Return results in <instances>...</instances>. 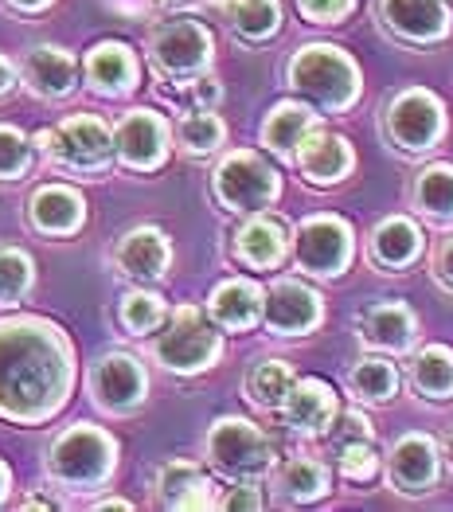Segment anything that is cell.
I'll return each instance as SVG.
<instances>
[{"mask_svg": "<svg viewBox=\"0 0 453 512\" xmlns=\"http://www.w3.org/2000/svg\"><path fill=\"white\" fill-rule=\"evenodd\" d=\"M8 493H12V470L0 462V505L8 501Z\"/></svg>", "mask_w": 453, "mask_h": 512, "instance_id": "cell-47", "label": "cell"}, {"mask_svg": "<svg viewBox=\"0 0 453 512\" xmlns=\"http://www.w3.org/2000/svg\"><path fill=\"white\" fill-rule=\"evenodd\" d=\"M172 145L192 157V161H204L211 153H219L227 145V122L215 114V110H184L172 126Z\"/></svg>", "mask_w": 453, "mask_h": 512, "instance_id": "cell-30", "label": "cell"}, {"mask_svg": "<svg viewBox=\"0 0 453 512\" xmlns=\"http://www.w3.org/2000/svg\"><path fill=\"white\" fill-rule=\"evenodd\" d=\"M289 251H293V266L301 274L332 282L352 266V251H356L352 223L332 212L309 215V219L297 223V231L289 239Z\"/></svg>", "mask_w": 453, "mask_h": 512, "instance_id": "cell-9", "label": "cell"}, {"mask_svg": "<svg viewBox=\"0 0 453 512\" xmlns=\"http://www.w3.org/2000/svg\"><path fill=\"white\" fill-rule=\"evenodd\" d=\"M36 141L20 126H4L0 122V184H16L36 169Z\"/></svg>", "mask_w": 453, "mask_h": 512, "instance_id": "cell-37", "label": "cell"}, {"mask_svg": "<svg viewBox=\"0 0 453 512\" xmlns=\"http://www.w3.org/2000/svg\"><path fill=\"white\" fill-rule=\"evenodd\" d=\"M168 317V301L153 290V286H133L125 290L118 301V325L129 337H149L161 329V321Z\"/></svg>", "mask_w": 453, "mask_h": 512, "instance_id": "cell-35", "label": "cell"}, {"mask_svg": "<svg viewBox=\"0 0 453 512\" xmlns=\"http://www.w3.org/2000/svg\"><path fill=\"white\" fill-rule=\"evenodd\" d=\"M442 477V454L430 434H403L387 450V481L403 497H426L438 489Z\"/></svg>", "mask_w": 453, "mask_h": 512, "instance_id": "cell-15", "label": "cell"}, {"mask_svg": "<svg viewBox=\"0 0 453 512\" xmlns=\"http://www.w3.org/2000/svg\"><path fill=\"white\" fill-rule=\"evenodd\" d=\"M20 83L43 102H63L79 86V59L59 43H36L20 59Z\"/></svg>", "mask_w": 453, "mask_h": 512, "instance_id": "cell-19", "label": "cell"}, {"mask_svg": "<svg viewBox=\"0 0 453 512\" xmlns=\"http://www.w3.org/2000/svg\"><path fill=\"white\" fill-rule=\"evenodd\" d=\"M43 473L55 489L98 493L118 473V438L94 423H75L59 430L43 454Z\"/></svg>", "mask_w": 453, "mask_h": 512, "instance_id": "cell-3", "label": "cell"}, {"mask_svg": "<svg viewBox=\"0 0 453 512\" xmlns=\"http://www.w3.org/2000/svg\"><path fill=\"white\" fill-rule=\"evenodd\" d=\"M75 391V344L47 317H0V419L40 427Z\"/></svg>", "mask_w": 453, "mask_h": 512, "instance_id": "cell-1", "label": "cell"}, {"mask_svg": "<svg viewBox=\"0 0 453 512\" xmlns=\"http://www.w3.org/2000/svg\"><path fill=\"white\" fill-rule=\"evenodd\" d=\"M211 196L235 215L270 212L282 200V176L258 149H231L211 172Z\"/></svg>", "mask_w": 453, "mask_h": 512, "instance_id": "cell-8", "label": "cell"}, {"mask_svg": "<svg viewBox=\"0 0 453 512\" xmlns=\"http://www.w3.org/2000/svg\"><path fill=\"white\" fill-rule=\"evenodd\" d=\"M274 489L286 505H313L332 493V473L313 454H293L282 466H274Z\"/></svg>", "mask_w": 453, "mask_h": 512, "instance_id": "cell-28", "label": "cell"}, {"mask_svg": "<svg viewBox=\"0 0 453 512\" xmlns=\"http://www.w3.org/2000/svg\"><path fill=\"white\" fill-rule=\"evenodd\" d=\"M184 90V102H188V110H215L219 102H223V83L207 71L200 79H192V83L180 86Z\"/></svg>", "mask_w": 453, "mask_h": 512, "instance_id": "cell-42", "label": "cell"}, {"mask_svg": "<svg viewBox=\"0 0 453 512\" xmlns=\"http://www.w3.org/2000/svg\"><path fill=\"white\" fill-rule=\"evenodd\" d=\"M114 270L133 286H157L165 282L172 270V239L153 223H137L118 235L114 251H110Z\"/></svg>", "mask_w": 453, "mask_h": 512, "instance_id": "cell-14", "label": "cell"}, {"mask_svg": "<svg viewBox=\"0 0 453 512\" xmlns=\"http://www.w3.org/2000/svg\"><path fill=\"white\" fill-rule=\"evenodd\" d=\"M16 86H20V71H16V63H12L8 55H0V98H8Z\"/></svg>", "mask_w": 453, "mask_h": 512, "instance_id": "cell-44", "label": "cell"}, {"mask_svg": "<svg viewBox=\"0 0 453 512\" xmlns=\"http://www.w3.org/2000/svg\"><path fill=\"white\" fill-rule=\"evenodd\" d=\"M28 227L47 239H71L86 227V200L71 184H40L28 200Z\"/></svg>", "mask_w": 453, "mask_h": 512, "instance_id": "cell-23", "label": "cell"}, {"mask_svg": "<svg viewBox=\"0 0 453 512\" xmlns=\"http://www.w3.org/2000/svg\"><path fill=\"white\" fill-rule=\"evenodd\" d=\"M289 165H297V172L317 188H336L356 172V149L348 145V137L325 126H313L293 149Z\"/></svg>", "mask_w": 453, "mask_h": 512, "instance_id": "cell-17", "label": "cell"}, {"mask_svg": "<svg viewBox=\"0 0 453 512\" xmlns=\"http://www.w3.org/2000/svg\"><path fill=\"white\" fill-rule=\"evenodd\" d=\"M86 391H90V403L102 411V415H133L145 407L149 399V372L137 356L129 352H106L90 364V376H86Z\"/></svg>", "mask_w": 453, "mask_h": 512, "instance_id": "cell-11", "label": "cell"}, {"mask_svg": "<svg viewBox=\"0 0 453 512\" xmlns=\"http://www.w3.org/2000/svg\"><path fill=\"white\" fill-rule=\"evenodd\" d=\"M145 51H149V63H153L157 79H165L168 86H184L211 71L215 36H211L207 24L192 20V16H172V20H161L149 32Z\"/></svg>", "mask_w": 453, "mask_h": 512, "instance_id": "cell-7", "label": "cell"}, {"mask_svg": "<svg viewBox=\"0 0 453 512\" xmlns=\"http://www.w3.org/2000/svg\"><path fill=\"white\" fill-rule=\"evenodd\" d=\"M383 133L399 153H430L446 137V106L434 90L407 86L383 106Z\"/></svg>", "mask_w": 453, "mask_h": 512, "instance_id": "cell-10", "label": "cell"}, {"mask_svg": "<svg viewBox=\"0 0 453 512\" xmlns=\"http://www.w3.org/2000/svg\"><path fill=\"white\" fill-rule=\"evenodd\" d=\"M86 90L98 98H129L141 86V59L122 40H102L83 59Z\"/></svg>", "mask_w": 453, "mask_h": 512, "instance_id": "cell-18", "label": "cell"}, {"mask_svg": "<svg viewBox=\"0 0 453 512\" xmlns=\"http://www.w3.org/2000/svg\"><path fill=\"white\" fill-rule=\"evenodd\" d=\"M172 153V126L165 114L137 106L114 126V161L133 172H157Z\"/></svg>", "mask_w": 453, "mask_h": 512, "instance_id": "cell-12", "label": "cell"}, {"mask_svg": "<svg viewBox=\"0 0 453 512\" xmlns=\"http://www.w3.org/2000/svg\"><path fill=\"white\" fill-rule=\"evenodd\" d=\"M411 204L418 215H426L430 223H453V165L450 161H434L418 172L411 188Z\"/></svg>", "mask_w": 453, "mask_h": 512, "instance_id": "cell-32", "label": "cell"}, {"mask_svg": "<svg viewBox=\"0 0 453 512\" xmlns=\"http://www.w3.org/2000/svg\"><path fill=\"white\" fill-rule=\"evenodd\" d=\"M36 290V262L20 247H0V305H20Z\"/></svg>", "mask_w": 453, "mask_h": 512, "instance_id": "cell-36", "label": "cell"}, {"mask_svg": "<svg viewBox=\"0 0 453 512\" xmlns=\"http://www.w3.org/2000/svg\"><path fill=\"white\" fill-rule=\"evenodd\" d=\"M329 446H348V442H371V419L364 411L348 407V411H336V419L329 423V430L321 434Z\"/></svg>", "mask_w": 453, "mask_h": 512, "instance_id": "cell-39", "label": "cell"}, {"mask_svg": "<svg viewBox=\"0 0 453 512\" xmlns=\"http://www.w3.org/2000/svg\"><path fill=\"white\" fill-rule=\"evenodd\" d=\"M336 411H340V395L325 380H317V376L293 380V387L282 399V407H278L286 430L297 434V438H321L332 419H336Z\"/></svg>", "mask_w": 453, "mask_h": 512, "instance_id": "cell-21", "label": "cell"}, {"mask_svg": "<svg viewBox=\"0 0 453 512\" xmlns=\"http://www.w3.org/2000/svg\"><path fill=\"white\" fill-rule=\"evenodd\" d=\"M407 380H411L414 395H422L430 403L453 399V348H446V344L418 348L407 364Z\"/></svg>", "mask_w": 453, "mask_h": 512, "instance_id": "cell-29", "label": "cell"}, {"mask_svg": "<svg viewBox=\"0 0 453 512\" xmlns=\"http://www.w3.org/2000/svg\"><path fill=\"white\" fill-rule=\"evenodd\" d=\"M356 0H297V12L309 24H340L344 16H352Z\"/></svg>", "mask_w": 453, "mask_h": 512, "instance_id": "cell-41", "label": "cell"}, {"mask_svg": "<svg viewBox=\"0 0 453 512\" xmlns=\"http://www.w3.org/2000/svg\"><path fill=\"white\" fill-rule=\"evenodd\" d=\"M379 24L399 43L426 47L442 43L453 32V16L446 0H379Z\"/></svg>", "mask_w": 453, "mask_h": 512, "instance_id": "cell-16", "label": "cell"}, {"mask_svg": "<svg viewBox=\"0 0 453 512\" xmlns=\"http://www.w3.org/2000/svg\"><path fill=\"white\" fill-rule=\"evenodd\" d=\"M20 509H51V501H43V497H28Z\"/></svg>", "mask_w": 453, "mask_h": 512, "instance_id": "cell-49", "label": "cell"}, {"mask_svg": "<svg viewBox=\"0 0 453 512\" xmlns=\"http://www.w3.org/2000/svg\"><path fill=\"white\" fill-rule=\"evenodd\" d=\"M286 86L317 114H348L364 94V75H360V63L344 47L305 43L289 55Z\"/></svg>", "mask_w": 453, "mask_h": 512, "instance_id": "cell-2", "label": "cell"}, {"mask_svg": "<svg viewBox=\"0 0 453 512\" xmlns=\"http://www.w3.org/2000/svg\"><path fill=\"white\" fill-rule=\"evenodd\" d=\"M262 286L254 278H223L211 294H207V317L223 329V333H250L262 321Z\"/></svg>", "mask_w": 453, "mask_h": 512, "instance_id": "cell-26", "label": "cell"}, {"mask_svg": "<svg viewBox=\"0 0 453 512\" xmlns=\"http://www.w3.org/2000/svg\"><path fill=\"white\" fill-rule=\"evenodd\" d=\"M282 0H227V24L243 43H270L282 32Z\"/></svg>", "mask_w": 453, "mask_h": 512, "instance_id": "cell-31", "label": "cell"}, {"mask_svg": "<svg viewBox=\"0 0 453 512\" xmlns=\"http://www.w3.org/2000/svg\"><path fill=\"white\" fill-rule=\"evenodd\" d=\"M293 380H297L293 376V364L270 356V360L250 364V372L243 376V395H247V403H254L258 411H278L282 399H286V391L293 387Z\"/></svg>", "mask_w": 453, "mask_h": 512, "instance_id": "cell-33", "label": "cell"}, {"mask_svg": "<svg viewBox=\"0 0 453 512\" xmlns=\"http://www.w3.org/2000/svg\"><path fill=\"white\" fill-rule=\"evenodd\" d=\"M204 458L223 481H262L278 466L274 442L266 430L243 415H219L204 438Z\"/></svg>", "mask_w": 453, "mask_h": 512, "instance_id": "cell-6", "label": "cell"}, {"mask_svg": "<svg viewBox=\"0 0 453 512\" xmlns=\"http://www.w3.org/2000/svg\"><path fill=\"white\" fill-rule=\"evenodd\" d=\"M149 352L172 376H200L211 372L223 356V329L200 305H176L161 321Z\"/></svg>", "mask_w": 453, "mask_h": 512, "instance_id": "cell-5", "label": "cell"}, {"mask_svg": "<svg viewBox=\"0 0 453 512\" xmlns=\"http://www.w3.org/2000/svg\"><path fill=\"white\" fill-rule=\"evenodd\" d=\"M313 126H321V114L309 106V102H278L258 129V141L266 153H274L278 161H293V149L301 145V137Z\"/></svg>", "mask_w": 453, "mask_h": 512, "instance_id": "cell-27", "label": "cell"}, {"mask_svg": "<svg viewBox=\"0 0 453 512\" xmlns=\"http://www.w3.org/2000/svg\"><path fill=\"white\" fill-rule=\"evenodd\" d=\"M325 321V301L301 278H278L262 294V325L270 337H309Z\"/></svg>", "mask_w": 453, "mask_h": 512, "instance_id": "cell-13", "label": "cell"}, {"mask_svg": "<svg viewBox=\"0 0 453 512\" xmlns=\"http://www.w3.org/2000/svg\"><path fill=\"white\" fill-rule=\"evenodd\" d=\"M426 251V235H422V227L414 223L411 215H387V219H379L375 227H371L368 235V258L387 274H399V270H407L414 266L418 258Z\"/></svg>", "mask_w": 453, "mask_h": 512, "instance_id": "cell-25", "label": "cell"}, {"mask_svg": "<svg viewBox=\"0 0 453 512\" xmlns=\"http://www.w3.org/2000/svg\"><path fill=\"white\" fill-rule=\"evenodd\" d=\"M153 501L161 509H176V512L215 509V481L207 477L200 462L168 458L153 473Z\"/></svg>", "mask_w": 453, "mask_h": 512, "instance_id": "cell-22", "label": "cell"}, {"mask_svg": "<svg viewBox=\"0 0 453 512\" xmlns=\"http://www.w3.org/2000/svg\"><path fill=\"white\" fill-rule=\"evenodd\" d=\"M356 333H360V344L368 352L407 356L418 344V317H414L411 305H403V301H379V305H371V309L360 313Z\"/></svg>", "mask_w": 453, "mask_h": 512, "instance_id": "cell-20", "label": "cell"}, {"mask_svg": "<svg viewBox=\"0 0 453 512\" xmlns=\"http://www.w3.org/2000/svg\"><path fill=\"white\" fill-rule=\"evenodd\" d=\"M434 278L453 290V235L450 239H442L438 251H434Z\"/></svg>", "mask_w": 453, "mask_h": 512, "instance_id": "cell-43", "label": "cell"}, {"mask_svg": "<svg viewBox=\"0 0 453 512\" xmlns=\"http://www.w3.org/2000/svg\"><path fill=\"white\" fill-rule=\"evenodd\" d=\"M51 4H55V0H4V8L16 12V16H40Z\"/></svg>", "mask_w": 453, "mask_h": 512, "instance_id": "cell-45", "label": "cell"}, {"mask_svg": "<svg viewBox=\"0 0 453 512\" xmlns=\"http://www.w3.org/2000/svg\"><path fill=\"white\" fill-rule=\"evenodd\" d=\"M348 395L360 403H391L399 395V368L387 356H364L352 372H348Z\"/></svg>", "mask_w": 453, "mask_h": 512, "instance_id": "cell-34", "label": "cell"}, {"mask_svg": "<svg viewBox=\"0 0 453 512\" xmlns=\"http://www.w3.org/2000/svg\"><path fill=\"white\" fill-rule=\"evenodd\" d=\"M231 255L250 270H278L289 258V227L278 215L250 212L231 235Z\"/></svg>", "mask_w": 453, "mask_h": 512, "instance_id": "cell-24", "label": "cell"}, {"mask_svg": "<svg viewBox=\"0 0 453 512\" xmlns=\"http://www.w3.org/2000/svg\"><path fill=\"white\" fill-rule=\"evenodd\" d=\"M336 466L344 473V481L368 485V481H375V473H379L383 462H379V454H375L371 442H348V446L336 450Z\"/></svg>", "mask_w": 453, "mask_h": 512, "instance_id": "cell-38", "label": "cell"}, {"mask_svg": "<svg viewBox=\"0 0 453 512\" xmlns=\"http://www.w3.org/2000/svg\"><path fill=\"white\" fill-rule=\"evenodd\" d=\"M215 509H227V512L266 509L262 481H227V489H215Z\"/></svg>", "mask_w": 453, "mask_h": 512, "instance_id": "cell-40", "label": "cell"}, {"mask_svg": "<svg viewBox=\"0 0 453 512\" xmlns=\"http://www.w3.org/2000/svg\"><path fill=\"white\" fill-rule=\"evenodd\" d=\"M32 141L51 169L79 180H98L114 165V129L98 114H71L59 126L40 129Z\"/></svg>", "mask_w": 453, "mask_h": 512, "instance_id": "cell-4", "label": "cell"}, {"mask_svg": "<svg viewBox=\"0 0 453 512\" xmlns=\"http://www.w3.org/2000/svg\"><path fill=\"white\" fill-rule=\"evenodd\" d=\"M157 4H184V0H157Z\"/></svg>", "mask_w": 453, "mask_h": 512, "instance_id": "cell-50", "label": "cell"}, {"mask_svg": "<svg viewBox=\"0 0 453 512\" xmlns=\"http://www.w3.org/2000/svg\"><path fill=\"white\" fill-rule=\"evenodd\" d=\"M94 509H122V512H129L133 505H129V501H122V497H102V501H94Z\"/></svg>", "mask_w": 453, "mask_h": 512, "instance_id": "cell-48", "label": "cell"}, {"mask_svg": "<svg viewBox=\"0 0 453 512\" xmlns=\"http://www.w3.org/2000/svg\"><path fill=\"white\" fill-rule=\"evenodd\" d=\"M438 454H442V462H446L453 473V430H446V434L438 438Z\"/></svg>", "mask_w": 453, "mask_h": 512, "instance_id": "cell-46", "label": "cell"}]
</instances>
